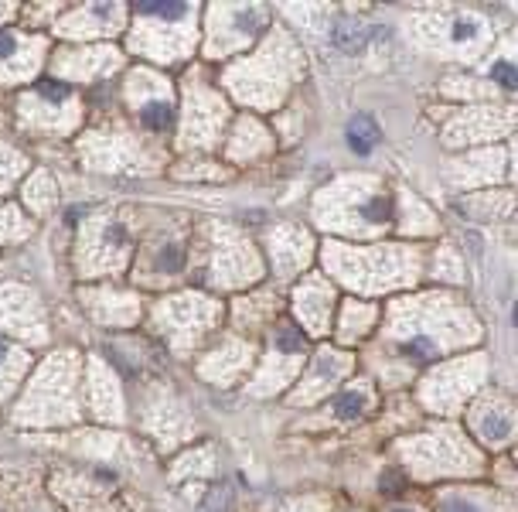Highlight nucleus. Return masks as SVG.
<instances>
[{
    "mask_svg": "<svg viewBox=\"0 0 518 512\" xmlns=\"http://www.w3.org/2000/svg\"><path fill=\"white\" fill-rule=\"evenodd\" d=\"M331 38H334V45L345 48V52H358V48L369 45L375 35H372L369 28H365V24H358L352 18H341L338 24H334V35Z\"/></svg>",
    "mask_w": 518,
    "mask_h": 512,
    "instance_id": "1",
    "label": "nucleus"
},
{
    "mask_svg": "<svg viewBox=\"0 0 518 512\" xmlns=\"http://www.w3.org/2000/svg\"><path fill=\"white\" fill-rule=\"evenodd\" d=\"M348 140H352V151L355 154H369L375 151V144H379V127H375L372 117H355L348 123Z\"/></svg>",
    "mask_w": 518,
    "mask_h": 512,
    "instance_id": "2",
    "label": "nucleus"
},
{
    "mask_svg": "<svg viewBox=\"0 0 518 512\" xmlns=\"http://www.w3.org/2000/svg\"><path fill=\"white\" fill-rule=\"evenodd\" d=\"M478 431L484 441L501 444V441H508V434H512V417L501 414V410H488V414H481V420H478Z\"/></svg>",
    "mask_w": 518,
    "mask_h": 512,
    "instance_id": "3",
    "label": "nucleus"
},
{
    "mask_svg": "<svg viewBox=\"0 0 518 512\" xmlns=\"http://www.w3.org/2000/svg\"><path fill=\"white\" fill-rule=\"evenodd\" d=\"M365 407H369V396H365L362 390H348L341 393L338 400H334V417L338 420H355L365 414Z\"/></svg>",
    "mask_w": 518,
    "mask_h": 512,
    "instance_id": "4",
    "label": "nucleus"
},
{
    "mask_svg": "<svg viewBox=\"0 0 518 512\" xmlns=\"http://www.w3.org/2000/svg\"><path fill=\"white\" fill-rule=\"evenodd\" d=\"M140 117H144L150 130H167L174 120V106L167 103V99H157V103H147L144 110H140Z\"/></svg>",
    "mask_w": 518,
    "mask_h": 512,
    "instance_id": "5",
    "label": "nucleus"
},
{
    "mask_svg": "<svg viewBox=\"0 0 518 512\" xmlns=\"http://www.w3.org/2000/svg\"><path fill=\"white\" fill-rule=\"evenodd\" d=\"M140 14H150V18H167V21H178L188 14V4H137Z\"/></svg>",
    "mask_w": 518,
    "mask_h": 512,
    "instance_id": "6",
    "label": "nucleus"
},
{
    "mask_svg": "<svg viewBox=\"0 0 518 512\" xmlns=\"http://www.w3.org/2000/svg\"><path fill=\"white\" fill-rule=\"evenodd\" d=\"M403 352L409 355V359H416V362H423V359H433V342L430 338H423V335H416V338H409V342L403 345Z\"/></svg>",
    "mask_w": 518,
    "mask_h": 512,
    "instance_id": "7",
    "label": "nucleus"
},
{
    "mask_svg": "<svg viewBox=\"0 0 518 512\" xmlns=\"http://www.w3.org/2000/svg\"><path fill=\"white\" fill-rule=\"evenodd\" d=\"M362 216L369 219V222H386L389 219V198H382V195H375L365 202V209H362Z\"/></svg>",
    "mask_w": 518,
    "mask_h": 512,
    "instance_id": "8",
    "label": "nucleus"
},
{
    "mask_svg": "<svg viewBox=\"0 0 518 512\" xmlns=\"http://www.w3.org/2000/svg\"><path fill=\"white\" fill-rule=\"evenodd\" d=\"M491 76L498 79V86L505 89H518V69L512 62H495V69H491Z\"/></svg>",
    "mask_w": 518,
    "mask_h": 512,
    "instance_id": "9",
    "label": "nucleus"
},
{
    "mask_svg": "<svg viewBox=\"0 0 518 512\" xmlns=\"http://www.w3.org/2000/svg\"><path fill=\"white\" fill-rule=\"evenodd\" d=\"M440 512H481L478 502H471L467 495H447L444 502H440Z\"/></svg>",
    "mask_w": 518,
    "mask_h": 512,
    "instance_id": "10",
    "label": "nucleus"
},
{
    "mask_svg": "<svg viewBox=\"0 0 518 512\" xmlns=\"http://www.w3.org/2000/svg\"><path fill=\"white\" fill-rule=\"evenodd\" d=\"M225 506H229V492L225 489H212L205 495V502L198 506V512H225Z\"/></svg>",
    "mask_w": 518,
    "mask_h": 512,
    "instance_id": "11",
    "label": "nucleus"
},
{
    "mask_svg": "<svg viewBox=\"0 0 518 512\" xmlns=\"http://www.w3.org/2000/svg\"><path fill=\"white\" fill-rule=\"evenodd\" d=\"M277 345L283 352H297L300 345H304V338H300L297 328H290V325H283L280 332H277Z\"/></svg>",
    "mask_w": 518,
    "mask_h": 512,
    "instance_id": "12",
    "label": "nucleus"
},
{
    "mask_svg": "<svg viewBox=\"0 0 518 512\" xmlns=\"http://www.w3.org/2000/svg\"><path fill=\"white\" fill-rule=\"evenodd\" d=\"M478 31H481V24H478V21H471V18H461V21L454 24V41L478 38Z\"/></svg>",
    "mask_w": 518,
    "mask_h": 512,
    "instance_id": "13",
    "label": "nucleus"
},
{
    "mask_svg": "<svg viewBox=\"0 0 518 512\" xmlns=\"http://www.w3.org/2000/svg\"><path fill=\"white\" fill-rule=\"evenodd\" d=\"M38 93L45 96V99H52V103H65V99H69V89L58 86V82H41Z\"/></svg>",
    "mask_w": 518,
    "mask_h": 512,
    "instance_id": "14",
    "label": "nucleus"
},
{
    "mask_svg": "<svg viewBox=\"0 0 518 512\" xmlns=\"http://www.w3.org/2000/svg\"><path fill=\"white\" fill-rule=\"evenodd\" d=\"M181 263H185V253H181L178 246H167L164 256H161V267H164V270H178Z\"/></svg>",
    "mask_w": 518,
    "mask_h": 512,
    "instance_id": "15",
    "label": "nucleus"
},
{
    "mask_svg": "<svg viewBox=\"0 0 518 512\" xmlns=\"http://www.w3.org/2000/svg\"><path fill=\"white\" fill-rule=\"evenodd\" d=\"M14 52H18V38L11 31H0V59H11Z\"/></svg>",
    "mask_w": 518,
    "mask_h": 512,
    "instance_id": "16",
    "label": "nucleus"
},
{
    "mask_svg": "<svg viewBox=\"0 0 518 512\" xmlns=\"http://www.w3.org/2000/svg\"><path fill=\"white\" fill-rule=\"evenodd\" d=\"M392 512H416V509H409V506H399V509H392Z\"/></svg>",
    "mask_w": 518,
    "mask_h": 512,
    "instance_id": "17",
    "label": "nucleus"
},
{
    "mask_svg": "<svg viewBox=\"0 0 518 512\" xmlns=\"http://www.w3.org/2000/svg\"><path fill=\"white\" fill-rule=\"evenodd\" d=\"M515 325H518V304H515Z\"/></svg>",
    "mask_w": 518,
    "mask_h": 512,
    "instance_id": "18",
    "label": "nucleus"
}]
</instances>
